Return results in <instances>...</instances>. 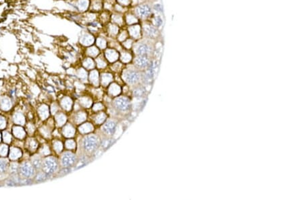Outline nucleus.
Returning <instances> with one entry per match:
<instances>
[{"label": "nucleus", "instance_id": "nucleus-10", "mask_svg": "<svg viewBox=\"0 0 304 200\" xmlns=\"http://www.w3.org/2000/svg\"><path fill=\"white\" fill-rule=\"evenodd\" d=\"M133 63L135 68H137L139 70H141V69H144L149 67V59L147 56L137 55L133 60Z\"/></svg>", "mask_w": 304, "mask_h": 200}, {"label": "nucleus", "instance_id": "nucleus-8", "mask_svg": "<svg viewBox=\"0 0 304 200\" xmlns=\"http://www.w3.org/2000/svg\"><path fill=\"white\" fill-rule=\"evenodd\" d=\"M20 173L23 177L28 179V178L34 177L35 175V168L32 164L25 162L20 167Z\"/></svg>", "mask_w": 304, "mask_h": 200}, {"label": "nucleus", "instance_id": "nucleus-27", "mask_svg": "<svg viewBox=\"0 0 304 200\" xmlns=\"http://www.w3.org/2000/svg\"><path fill=\"white\" fill-rule=\"evenodd\" d=\"M8 167V160L5 158H0V173L6 172Z\"/></svg>", "mask_w": 304, "mask_h": 200}, {"label": "nucleus", "instance_id": "nucleus-1", "mask_svg": "<svg viewBox=\"0 0 304 200\" xmlns=\"http://www.w3.org/2000/svg\"><path fill=\"white\" fill-rule=\"evenodd\" d=\"M100 146V140L98 136L95 134L87 135L83 138L82 147L87 154H92L96 151Z\"/></svg>", "mask_w": 304, "mask_h": 200}, {"label": "nucleus", "instance_id": "nucleus-23", "mask_svg": "<svg viewBox=\"0 0 304 200\" xmlns=\"http://www.w3.org/2000/svg\"><path fill=\"white\" fill-rule=\"evenodd\" d=\"M14 121L16 124L24 125L25 123V119L21 113H16L14 115Z\"/></svg>", "mask_w": 304, "mask_h": 200}, {"label": "nucleus", "instance_id": "nucleus-2", "mask_svg": "<svg viewBox=\"0 0 304 200\" xmlns=\"http://www.w3.org/2000/svg\"><path fill=\"white\" fill-rule=\"evenodd\" d=\"M123 78L126 83L131 86H137L142 79L141 71L137 68L126 69L123 74Z\"/></svg>", "mask_w": 304, "mask_h": 200}, {"label": "nucleus", "instance_id": "nucleus-21", "mask_svg": "<svg viewBox=\"0 0 304 200\" xmlns=\"http://www.w3.org/2000/svg\"><path fill=\"white\" fill-rule=\"evenodd\" d=\"M93 130V125L89 123H84L79 127V131L81 134H87L89 132L92 131Z\"/></svg>", "mask_w": 304, "mask_h": 200}, {"label": "nucleus", "instance_id": "nucleus-37", "mask_svg": "<svg viewBox=\"0 0 304 200\" xmlns=\"http://www.w3.org/2000/svg\"><path fill=\"white\" fill-rule=\"evenodd\" d=\"M84 66L87 67V69H91L94 67V62L93 61L92 59H87L84 62Z\"/></svg>", "mask_w": 304, "mask_h": 200}, {"label": "nucleus", "instance_id": "nucleus-49", "mask_svg": "<svg viewBox=\"0 0 304 200\" xmlns=\"http://www.w3.org/2000/svg\"><path fill=\"white\" fill-rule=\"evenodd\" d=\"M28 131L30 132V133H32V132L34 131V127H33V125H28Z\"/></svg>", "mask_w": 304, "mask_h": 200}, {"label": "nucleus", "instance_id": "nucleus-26", "mask_svg": "<svg viewBox=\"0 0 304 200\" xmlns=\"http://www.w3.org/2000/svg\"><path fill=\"white\" fill-rule=\"evenodd\" d=\"M112 80V76L110 74H104L102 76V83L104 86H106Z\"/></svg>", "mask_w": 304, "mask_h": 200}, {"label": "nucleus", "instance_id": "nucleus-16", "mask_svg": "<svg viewBox=\"0 0 304 200\" xmlns=\"http://www.w3.org/2000/svg\"><path fill=\"white\" fill-rule=\"evenodd\" d=\"M32 165L35 169H41L42 168L43 160L39 156L36 155L32 158Z\"/></svg>", "mask_w": 304, "mask_h": 200}, {"label": "nucleus", "instance_id": "nucleus-47", "mask_svg": "<svg viewBox=\"0 0 304 200\" xmlns=\"http://www.w3.org/2000/svg\"><path fill=\"white\" fill-rule=\"evenodd\" d=\"M103 108V105L102 104H100V103H97V104L95 105L94 107H93V110H101Z\"/></svg>", "mask_w": 304, "mask_h": 200}, {"label": "nucleus", "instance_id": "nucleus-13", "mask_svg": "<svg viewBox=\"0 0 304 200\" xmlns=\"http://www.w3.org/2000/svg\"><path fill=\"white\" fill-rule=\"evenodd\" d=\"M114 139L110 138V137H106L100 140V146L103 150H106L114 143Z\"/></svg>", "mask_w": 304, "mask_h": 200}, {"label": "nucleus", "instance_id": "nucleus-34", "mask_svg": "<svg viewBox=\"0 0 304 200\" xmlns=\"http://www.w3.org/2000/svg\"><path fill=\"white\" fill-rule=\"evenodd\" d=\"M54 148L57 153L60 152L62 150V148H63V145H62V142L59 141L55 142L54 143Z\"/></svg>", "mask_w": 304, "mask_h": 200}, {"label": "nucleus", "instance_id": "nucleus-18", "mask_svg": "<svg viewBox=\"0 0 304 200\" xmlns=\"http://www.w3.org/2000/svg\"><path fill=\"white\" fill-rule=\"evenodd\" d=\"M39 114L42 119H45L49 117V108L46 105H42L39 108Z\"/></svg>", "mask_w": 304, "mask_h": 200}, {"label": "nucleus", "instance_id": "nucleus-45", "mask_svg": "<svg viewBox=\"0 0 304 200\" xmlns=\"http://www.w3.org/2000/svg\"><path fill=\"white\" fill-rule=\"evenodd\" d=\"M37 142H36L34 139H30V142L29 143V146H30L31 150H35V149H36V148H37Z\"/></svg>", "mask_w": 304, "mask_h": 200}, {"label": "nucleus", "instance_id": "nucleus-25", "mask_svg": "<svg viewBox=\"0 0 304 200\" xmlns=\"http://www.w3.org/2000/svg\"><path fill=\"white\" fill-rule=\"evenodd\" d=\"M89 78L93 85L98 86V84H99V76H98V72L96 70H93L91 72Z\"/></svg>", "mask_w": 304, "mask_h": 200}, {"label": "nucleus", "instance_id": "nucleus-41", "mask_svg": "<svg viewBox=\"0 0 304 200\" xmlns=\"http://www.w3.org/2000/svg\"><path fill=\"white\" fill-rule=\"evenodd\" d=\"M3 138H4V140L5 142H6V143H10L11 141H12V136L11 135L9 134L8 132L7 131H4V134H3Z\"/></svg>", "mask_w": 304, "mask_h": 200}, {"label": "nucleus", "instance_id": "nucleus-14", "mask_svg": "<svg viewBox=\"0 0 304 200\" xmlns=\"http://www.w3.org/2000/svg\"><path fill=\"white\" fill-rule=\"evenodd\" d=\"M75 129L73 126L70 124H67L63 129V134L64 136L70 138L75 136Z\"/></svg>", "mask_w": 304, "mask_h": 200}, {"label": "nucleus", "instance_id": "nucleus-17", "mask_svg": "<svg viewBox=\"0 0 304 200\" xmlns=\"http://www.w3.org/2000/svg\"><path fill=\"white\" fill-rule=\"evenodd\" d=\"M108 92L110 95L112 96H117L121 92V88L120 86L116 84H112L111 86H110Z\"/></svg>", "mask_w": 304, "mask_h": 200}, {"label": "nucleus", "instance_id": "nucleus-3", "mask_svg": "<svg viewBox=\"0 0 304 200\" xmlns=\"http://www.w3.org/2000/svg\"><path fill=\"white\" fill-rule=\"evenodd\" d=\"M113 107L116 111L121 113L129 112L132 107L131 100L125 96H119L114 100Z\"/></svg>", "mask_w": 304, "mask_h": 200}, {"label": "nucleus", "instance_id": "nucleus-33", "mask_svg": "<svg viewBox=\"0 0 304 200\" xmlns=\"http://www.w3.org/2000/svg\"><path fill=\"white\" fill-rule=\"evenodd\" d=\"M120 59L124 63H128L131 61V55L128 53L124 52L123 53H122L120 56Z\"/></svg>", "mask_w": 304, "mask_h": 200}, {"label": "nucleus", "instance_id": "nucleus-11", "mask_svg": "<svg viewBox=\"0 0 304 200\" xmlns=\"http://www.w3.org/2000/svg\"><path fill=\"white\" fill-rule=\"evenodd\" d=\"M143 32L148 38H154L157 36V30L154 26L151 25H146L143 26Z\"/></svg>", "mask_w": 304, "mask_h": 200}, {"label": "nucleus", "instance_id": "nucleus-48", "mask_svg": "<svg viewBox=\"0 0 304 200\" xmlns=\"http://www.w3.org/2000/svg\"><path fill=\"white\" fill-rule=\"evenodd\" d=\"M57 110V105L56 104H54V105H52V113H53V114H55V113H56Z\"/></svg>", "mask_w": 304, "mask_h": 200}, {"label": "nucleus", "instance_id": "nucleus-40", "mask_svg": "<svg viewBox=\"0 0 304 200\" xmlns=\"http://www.w3.org/2000/svg\"><path fill=\"white\" fill-rule=\"evenodd\" d=\"M8 148L6 145H1L0 146V156H6L8 154Z\"/></svg>", "mask_w": 304, "mask_h": 200}, {"label": "nucleus", "instance_id": "nucleus-19", "mask_svg": "<svg viewBox=\"0 0 304 200\" xmlns=\"http://www.w3.org/2000/svg\"><path fill=\"white\" fill-rule=\"evenodd\" d=\"M22 156V152L17 148H12L9 152V158L12 160H16Z\"/></svg>", "mask_w": 304, "mask_h": 200}, {"label": "nucleus", "instance_id": "nucleus-5", "mask_svg": "<svg viewBox=\"0 0 304 200\" xmlns=\"http://www.w3.org/2000/svg\"><path fill=\"white\" fill-rule=\"evenodd\" d=\"M133 50L137 55L148 57L152 52V47L148 43L144 41H140L135 43L134 45Z\"/></svg>", "mask_w": 304, "mask_h": 200}, {"label": "nucleus", "instance_id": "nucleus-43", "mask_svg": "<svg viewBox=\"0 0 304 200\" xmlns=\"http://www.w3.org/2000/svg\"><path fill=\"white\" fill-rule=\"evenodd\" d=\"M97 46L101 48V49H104V48L106 47V41L103 39V38H98L97 41Z\"/></svg>", "mask_w": 304, "mask_h": 200}, {"label": "nucleus", "instance_id": "nucleus-32", "mask_svg": "<svg viewBox=\"0 0 304 200\" xmlns=\"http://www.w3.org/2000/svg\"><path fill=\"white\" fill-rule=\"evenodd\" d=\"M47 178V175L44 172H40L37 174L36 177V181L37 182H43Z\"/></svg>", "mask_w": 304, "mask_h": 200}, {"label": "nucleus", "instance_id": "nucleus-6", "mask_svg": "<svg viewBox=\"0 0 304 200\" xmlns=\"http://www.w3.org/2000/svg\"><path fill=\"white\" fill-rule=\"evenodd\" d=\"M117 122L114 119H108L102 125L101 127L103 134L106 137H111L114 136L116 131Z\"/></svg>", "mask_w": 304, "mask_h": 200}, {"label": "nucleus", "instance_id": "nucleus-30", "mask_svg": "<svg viewBox=\"0 0 304 200\" xmlns=\"http://www.w3.org/2000/svg\"><path fill=\"white\" fill-rule=\"evenodd\" d=\"M106 119V115L104 113H99L95 118V121L97 124H102Z\"/></svg>", "mask_w": 304, "mask_h": 200}, {"label": "nucleus", "instance_id": "nucleus-31", "mask_svg": "<svg viewBox=\"0 0 304 200\" xmlns=\"http://www.w3.org/2000/svg\"><path fill=\"white\" fill-rule=\"evenodd\" d=\"M87 118V115L85 113H78L75 117V121L76 123L80 124L83 122Z\"/></svg>", "mask_w": 304, "mask_h": 200}, {"label": "nucleus", "instance_id": "nucleus-38", "mask_svg": "<svg viewBox=\"0 0 304 200\" xmlns=\"http://www.w3.org/2000/svg\"><path fill=\"white\" fill-rule=\"evenodd\" d=\"M91 100L88 98H83L81 100V104L85 107H89L91 105Z\"/></svg>", "mask_w": 304, "mask_h": 200}, {"label": "nucleus", "instance_id": "nucleus-39", "mask_svg": "<svg viewBox=\"0 0 304 200\" xmlns=\"http://www.w3.org/2000/svg\"><path fill=\"white\" fill-rule=\"evenodd\" d=\"M96 61H97V66L99 67V68H104V67L106 66V61H105V60L104 59H102L101 57H98V58L96 59Z\"/></svg>", "mask_w": 304, "mask_h": 200}, {"label": "nucleus", "instance_id": "nucleus-42", "mask_svg": "<svg viewBox=\"0 0 304 200\" xmlns=\"http://www.w3.org/2000/svg\"><path fill=\"white\" fill-rule=\"evenodd\" d=\"M9 169H10V172L12 173H16L18 170V165L17 163L13 162L11 164L10 167H9Z\"/></svg>", "mask_w": 304, "mask_h": 200}, {"label": "nucleus", "instance_id": "nucleus-12", "mask_svg": "<svg viewBox=\"0 0 304 200\" xmlns=\"http://www.w3.org/2000/svg\"><path fill=\"white\" fill-rule=\"evenodd\" d=\"M146 90L142 86H135L133 90V95L135 98H141L145 95Z\"/></svg>", "mask_w": 304, "mask_h": 200}, {"label": "nucleus", "instance_id": "nucleus-7", "mask_svg": "<svg viewBox=\"0 0 304 200\" xmlns=\"http://www.w3.org/2000/svg\"><path fill=\"white\" fill-rule=\"evenodd\" d=\"M76 162V156L71 152H66L61 157V165L64 168H70Z\"/></svg>", "mask_w": 304, "mask_h": 200}, {"label": "nucleus", "instance_id": "nucleus-36", "mask_svg": "<svg viewBox=\"0 0 304 200\" xmlns=\"http://www.w3.org/2000/svg\"><path fill=\"white\" fill-rule=\"evenodd\" d=\"M66 147L69 150H73L76 147L75 142L73 139H68L66 142Z\"/></svg>", "mask_w": 304, "mask_h": 200}, {"label": "nucleus", "instance_id": "nucleus-24", "mask_svg": "<svg viewBox=\"0 0 304 200\" xmlns=\"http://www.w3.org/2000/svg\"><path fill=\"white\" fill-rule=\"evenodd\" d=\"M0 106H1V109L4 110H8L12 107V103L11 101L9 100L8 98H4L3 99H1V103H0Z\"/></svg>", "mask_w": 304, "mask_h": 200}, {"label": "nucleus", "instance_id": "nucleus-15", "mask_svg": "<svg viewBox=\"0 0 304 200\" xmlns=\"http://www.w3.org/2000/svg\"><path fill=\"white\" fill-rule=\"evenodd\" d=\"M106 56L107 60H109V61L111 62H114L118 59L119 55L116 51L108 49L107 50V51L106 53Z\"/></svg>", "mask_w": 304, "mask_h": 200}, {"label": "nucleus", "instance_id": "nucleus-46", "mask_svg": "<svg viewBox=\"0 0 304 200\" xmlns=\"http://www.w3.org/2000/svg\"><path fill=\"white\" fill-rule=\"evenodd\" d=\"M41 153H42L43 154H44V156H47V155H48V154L50 153V152H49V149L48 147L46 146H44V148H43L42 150H41Z\"/></svg>", "mask_w": 304, "mask_h": 200}, {"label": "nucleus", "instance_id": "nucleus-29", "mask_svg": "<svg viewBox=\"0 0 304 200\" xmlns=\"http://www.w3.org/2000/svg\"><path fill=\"white\" fill-rule=\"evenodd\" d=\"M140 32H141V30H140V28L139 26H132V27L131 28L130 34H131V35L134 38H137V37H139Z\"/></svg>", "mask_w": 304, "mask_h": 200}, {"label": "nucleus", "instance_id": "nucleus-20", "mask_svg": "<svg viewBox=\"0 0 304 200\" xmlns=\"http://www.w3.org/2000/svg\"><path fill=\"white\" fill-rule=\"evenodd\" d=\"M61 105L64 109L66 110H70L73 105V101L68 97L64 98L61 101Z\"/></svg>", "mask_w": 304, "mask_h": 200}, {"label": "nucleus", "instance_id": "nucleus-22", "mask_svg": "<svg viewBox=\"0 0 304 200\" xmlns=\"http://www.w3.org/2000/svg\"><path fill=\"white\" fill-rule=\"evenodd\" d=\"M13 133L16 138L20 139H22L25 136V130L20 127H14L13 128Z\"/></svg>", "mask_w": 304, "mask_h": 200}, {"label": "nucleus", "instance_id": "nucleus-4", "mask_svg": "<svg viewBox=\"0 0 304 200\" xmlns=\"http://www.w3.org/2000/svg\"><path fill=\"white\" fill-rule=\"evenodd\" d=\"M42 169L47 177L51 176L58 170V162L54 157H47L43 161Z\"/></svg>", "mask_w": 304, "mask_h": 200}, {"label": "nucleus", "instance_id": "nucleus-28", "mask_svg": "<svg viewBox=\"0 0 304 200\" xmlns=\"http://www.w3.org/2000/svg\"><path fill=\"white\" fill-rule=\"evenodd\" d=\"M56 119L57 125L59 126H62V125L65 124L66 121V117L64 114H62V113H59L56 116Z\"/></svg>", "mask_w": 304, "mask_h": 200}, {"label": "nucleus", "instance_id": "nucleus-44", "mask_svg": "<svg viewBox=\"0 0 304 200\" xmlns=\"http://www.w3.org/2000/svg\"><path fill=\"white\" fill-rule=\"evenodd\" d=\"M6 126V121L4 117H0V129H4Z\"/></svg>", "mask_w": 304, "mask_h": 200}, {"label": "nucleus", "instance_id": "nucleus-9", "mask_svg": "<svg viewBox=\"0 0 304 200\" xmlns=\"http://www.w3.org/2000/svg\"><path fill=\"white\" fill-rule=\"evenodd\" d=\"M135 14L136 16L140 18H148L152 14V8L147 4H141L136 7Z\"/></svg>", "mask_w": 304, "mask_h": 200}, {"label": "nucleus", "instance_id": "nucleus-35", "mask_svg": "<svg viewBox=\"0 0 304 200\" xmlns=\"http://www.w3.org/2000/svg\"><path fill=\"white\" fill-rule=\"evenodd\" d=\"M87 53H88L89 55H91V56L95 57V56H97L98 54H99V50H98L96 47H93L89 48V49L88 51H87Z\"/></svg>", "mask_w": 304, "mask_h": 200}, {"label": "nucleus", "instance_id": "nucleus-50", "mask_svg": "<svg viewBox=\"0 0 304 200\" xmlns=\"http://www.w3.org/2000/svg\"><path fill=\"white\" fill-rule=\"evenodd\" d=\"M0 141H1V134H0Z\"/></svg>", "mask_w": 304, "mask_h": 200}]
</instances>
